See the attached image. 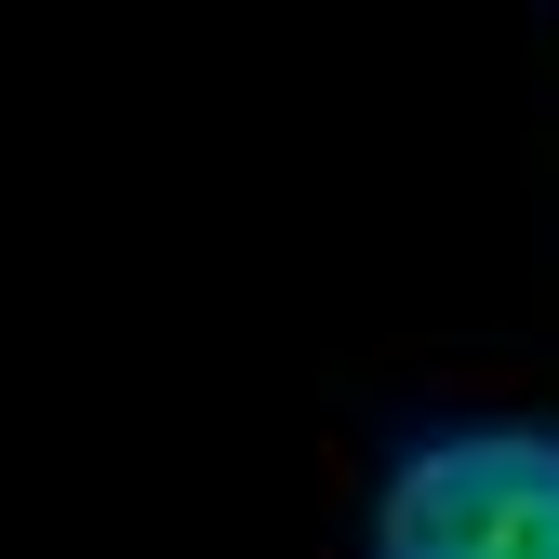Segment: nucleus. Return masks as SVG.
I'll use <instances>...</instances> for the list:
<instances>
[{
	"instance_id": "nucleus-1",
	"label": "nucleus",
	"mask_w": 559,
	"mask_h": 559,
	"mask_svg": "<svg viewBox=\"0 0 559 559\" xmlns=\"http://www.w3.org/2000/svg\"><path fill=\"white\" fill-rule=\"evenodd\" d=\"M373 559H559V427L493 413L413 440L373 493Z\"/></svg>"
}]
</instances>
